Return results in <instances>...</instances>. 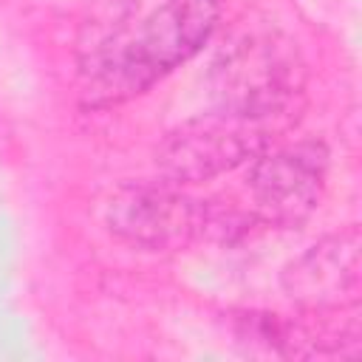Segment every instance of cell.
Masks as SVG:
<instances>
[{
  "label": "cell",
  "mask_w": 362,
  "mask_h": 362,
  "mask_svg": "<svg viewBox=\"0 0 362 362\" xmlns=\"http://www.w3.org/2000/svg\"><path fill=\"white\" fill-rule=\"evenodd\" d=\"M269 144L260 116L215 110L175 127L156 153L167 181L195 184L255 161Z\"/></svg>",
  "instance_id": "cell-3"
},
{
  "label": "cell",
  "mask_w": 362,
  "mask_h": 362,
  "mask_svg": "<svg viewBox=\"0 0 362 362\" xmlns=\"http://www.w3.org/2000/svg\"><path fill=\"white\" fill-rule=\"evenodd\" d=\"M328 175V153L317 141H297L272 153H260L249 170V189L266 218L291 223L305 218Z\"/></svg>",
  "instance_id": "cell-5"
},
{
  "label": "cell",
  "mask_w": 362,
  "mask_h": 362,
  "mask_svg": "<svg viewBox=\"0 0 362 362\" xmlns=\"http://www.w3.org/2000/svg\"><path fill=\"white\" fill-rule=\"evenodd\" d=\"M107 226L116 238L141 249H187L209 235L235 229L226 212L187 195L175 181L124 184L107 204Z\"/></svg>",
  "instance_id": "cell-2"
},
{
  "label": "cell",
  "mask_w": 362,
  "mask_h": 362,
  "mask_svg": "<svg viewBox=\"0 0 362 362\" xmlns=\"http://www.w3.org/2000/svg\"><path fill=\"white\" fill-rule=\"evenodd\" d=\"M283 288L291 300L311 308H334L348 300H356L359 291L356 232L331 235L314 243L283 272Z\"/></svg>",
  "instance_id": "cell-6"
},
{
  "label": "cell",
  "mask_w": 362,
  "mask_h": 362,
  "mask_svg": "<svg viewBox=\"0 0 362 362\" xmlns=\"http://www.w3.org/2000/svg\"><path fill=\"white\" fill-rule=\"evenodd\" d=\"M294 54L269 40H246L215 65L221 107L249 116H274L297 88Z\"/></svg>",
  "instance_id": "cell-4"
},
{
  "label": "cell",
  "mask_w": 362,
  "mask_h": 362,
  "mask_svg": "<svg viewBox=\"0 0 362 362\" xmlns=\"http://www.w3.org/2000/svg\"><path fill=\"white\" fill-rule=\"evenodd\" d=\"M218 17L221 0H164L136 25L102 40L82 59L88 99L110 105L144 93L206 45Z\"/></svg>",
  "instance_id": "cell-1"
}]
</instances>
